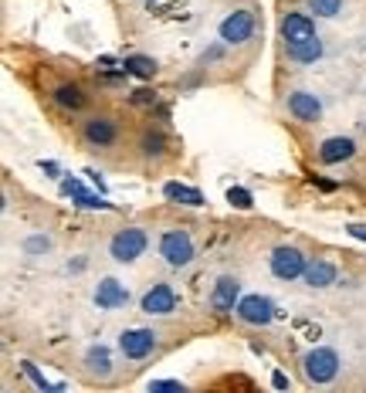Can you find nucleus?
<instances>
[{
    "mask_svg": "<svg viewBox=\"0 0 366 393\" xmlns=\"http://www.w3.org/2000/svg\"><path fill=\"white\" fill-rule=\"evenodd\" d=\"M305 377L312 380V383H333L336 373H339V353L329 346H316L305 353Z\"/></svg>",
    "mask_w": 366,
    "mask_h": 393,
    "instance_id": "obj_1",
    "label": "nucleus"
},
{
    "mask_svg": "<svg viewBox=\"0 0 366 393\" xmlns=\"http://www.w3.org/2000/svg\"><path fill=\"white\" fill-rule=\"evenodd\" d=\"M160 255L167 258L170 268H187V265L194 261V241H190V234L180 231V227L163 231V238H160Z\"/></svg>",
    "mask_w": 366,
    "mask_h": 393,
    "instance_id": "obj_2",
    "label": "nucleus"
},
{
    "mask_svg": "<svg viewBox=\"0 0 366 393\" xmlns=\"http://www.w3.org/2000/svg\"><path fill=\"white\" fill-rule=\"evenodd\" d=\"M146 244H150V238H146L143 227H122V231H116V238L109 241V251H112L116 261L129 265V261H136L146 251Z\"/></svg>",
    "mask_w": 366,
    "mask_h": 393,
    "instance_id": "obj_3",
    "label": "nucleus"
},
{
    "mask_svg": "<svg viewBox=\"0 0 366 393\" xmlns=\"http://www.w3.org/2000/svg\"><path fill=\"white\" fill-rule=\"evenodd\" d=\"M268 265H272V275L274 278H282V282H292V278H302L305 268H309V261L299 248H289V244H282V248H274L272 258H268Z\"/></svg>",
    "mask_w": 366,
    "mask_h": 393,
    "instance_id": "obj_4",
    "label": "nucleus"
},
{
    "mask_svg": "<svg viewBox=\"0 0 366 393\" xmlns=\"http://www.w3.org/2000/svg\"><path fill=\"white\" fill-rule=\"evenodd\" d=\"M234 316L248 322V326H268L274 319V305L265 295H241V302L234 309Z\"/></svg>",
    "mask_w": 366,
    "mask_h": 393,
    "instance_id": "obj_5",
    "label": "nucleus"
},
{
    "mask_svg": "<svg viewBox=\"0 0 366 393\" xmlns=\"http://www.w3.org/2000/svg\"><path fill=\"white\" fill-rule=\"evenodd\" d=\"M221 41L224 45H244L255 31V14L251 11H231L224 21H221Z\"/></svg>",
    "mask_w": 366,
    "mask_h": 393,
    "instance_id": "obj_6",
    "label": "nucleus"
},
{
    "mask_svg": "<svg viewBox=\"0 0 366 393\" xmlns=\"http://www.w3.org/2000/svg\"><path fill=\"white\" fill-rule=\"evenodd\" d=\"M119 349L126 360H146L156 349V333L152 329H126L119 336Z\"/></svg>",
    "mask_w": 366,
    "mask_h": 393,
    "instance_id": "obj_7",
    "label": "nucleus"
},
{
    "mask_svg": "<svg viewBox=\"0 0 366 393\" xmlns=\"http://www.w3.org/2000/svg\"><path fill=\"white\" fill-rule=\"evenodd\" d=\"M82 133H85V143L102 150V146H112L119 139V126H116V119H109V116H92V119H85Z\"/></svg>",
    "mask_w": 366,
    "mask_h": 393,
    "instance_id": "obj_8",
    "label": "nucleus"
},
{
    "mask_svg": "<svg viewBox=\"0 0 366 393\" xmlns=\"http://www.w3.org/2000/svg\"><path fill=\"white\" fill-rule=\"evenodd\" d=\"M238 302H241V282L231 278V275L217 278V285H214V292H211V309L214 312H234Z\"/></svg>",
    "mask_w": 366,
    "mask_h": 393,
    "instance_id": "obj_9",
    "label": "nucleus"
},
{
    "mask_svg": "<svg viewBox=\"0 0 366 393\" xmlns=\"http://www.w3.org/2000/svg\"><path fill=\"white\" fill-rule=\"evenodd\" d=\"M139 305H143V312H146V316H170V312L177 309V292L160 282V285H152L150 292L143 295V302H139Z\"/></svg>",
    "mask_w": 366,
    "mask_h": 393,
    "instance_id": "obj_10",
    "label": "nucleus"
},
{
    "mask_svg": "<svg viewBox=\"0 0 366 393\" xmlns=\"http://www.w3.org/2000/svg\"><path fill=\"white\" fill-rule=\"evenodd\" d=\"M282 38H285V45H299V41L319 38V34H316V24H312V17H309V14H299V11H292V14L282 17Z\"/></svg>",
    "mask_w": 366,
    "mask_h": 393,
    "instance_id": "obj_11",
    "label": "nucleus"
},
{
    "mask_svg": "<svg viewBox=\"0 0 366 393\" xmlns=\"http://www.w3.org/2000/svg\"><path fill=\"white\" fill-rule=\"evenodd\" d=\"M126 302H129V288L122 285V282H116V278H102V282H99V288H95V305H99V309L116 312V309H122Z\"/></svg>",
    "mask_w": 366,
    "mask_h": 393,
    "instance_id": "obj_12",
    "label": "nucleus"
},
{
    "mask_svg": "<svg viewBox=\"0 0 366 393\" xmlns=\"http://www.w3.org/2000/svg\"><path fill=\"white\" fill-rule=\"evenodd\" d=\"M289 112L299 122H319V116H322L319 95H312V92H292L289 95Z\"/></svg>",
    "mask_w": 366,
    "mask_h": 393,
    "instance_id": "obj_13",
    "label": "nucleus"
},
{
    "mask_svg": "<svg viewBox=\"0 0 366 393\" xmlns=\"http://www.w3.org/2000/svg\"><path fill=\"white\" fill-rule=\"evenodd\" d=\"M353 153H356V139L353 136H329L319 146V160L326 163V167H333V163L353 160Z\"/></svg>",
    "mask_w": 366,
    "mask_h": 393,
    "instance_id": "obj_14",
    "label": "nucleus"
},
{
    "mask_svg": "<svg viewBox=\"0 0 366 393\" xmlns=\"http://www.w3.org/2000/svg\"><path fill=\"white\" fill-rule=\"evenodd\" d=\"M163 196H167L170 204H183V207H204L207 204L197 187H187V183H177V180H170L163 187Z\"/></svg>",
    "mask_w": 366,
    "mask_h": 393,
    "instance_id": "obj_15",
    "label": "nucleus"
},
{
    "mask_svg": "<svg viewBox=\"0 0 366 393\" xmlns=\"http://www.w3.org/2000/svg\"><path fill=\"white\" fill-rule=\"evenodd\" d=\"M336 265H329V261H309V268H305V285L309 288H329L336 285Z\"/></svg>",
    "mask_w": 366,
    "mask_h": 393,
    "instance_id": "obj_16",
    "label": "nucleus"
},
{
    "mask_svg": "<svg viewBox=\"0 0 366 393\" xmlns=\"http://www.w3.org/2000/svg\"><path fill=\"white\" fill-rule=\"evenodd\" d=\"M292 61H299V65H312V61L322 58V41L319 38H309V41H299V45H285Z\"/></svg>",
    "mask_w": 366,
    "mask_h": 393,
    "instance_id": "obj_17",
    "label": "nucleus"
},
{
    "mask_svg": "<svg viewBox=\"0 0 366 393\" xmlns=\"http://www.w3.org/2000/svg\"><path fill=\"white\" fill-rule=\"evenodd\" d=\"M51 99H55V106L68 109V112H78V109L85 106V92L78 89V85H68V82L51 92Z\"/></svg>",
    "mask_w": 366,
    "mask_h": 393,
    "instance_id": "obj_18",
    "label": "nucleus"
},
{
    "mask_svg": "<svg viewBox=\"0 0 366 393\" xmlns=\"http://www.w3.org/2000/svg\"><path fill=\"white\" fill-rule=\"evenodd\" d=\"M139 153H143V156H163V153H167L163 129H146V133L139 136Z\"/></svg>",
    "mask_w": 366,
    "mask_h": 393,
    "instance_id": "obj_19",
    "label": "nucleus"
},
{
    "mask_svg": "<svg viewBox=\"0 0 366 393\" xmlns=\"http://www.w3.org/2000/svg\"><path fill=\"white\" fill-rule=\"evenodd\" d=\"M122 68H126L129 75H136V78H152L156 75V61L146 58V55H129V58H122Z\"/></svg>",
    "mask_w": 366,
    "mask_h": 393,
    "instance_id": "obj_20",
    "label": "nucleus"
},
{
    "mask_svg": "<svg viewBox=\"0 0 366 393\" xmlns=\"http://www.w3.org/2000/svg\"><path fill=\"white\" fill-rule=\"evenodd\" d=\"M85 363H89V370L92 373H99V377H109V370H112L106 346H92L89 353H85Z\"/></svg>",
    "mask_w": 366,
    "mask_h": 393,
    "instance_id": "obj_21",
    "label": "nucleus"
},
{
    "mask_svg": "<svg viewBox=\"0 0 366 393\" xmlns=\"http://www.w3.org/2000/svg\"><path fill=\"white\" fill-rule=\"evenodd\" d=\"M75 204L82 207V211H112V204H109L106 196H95V194H75Z\"/></svg>",
    "mask_w": 366,
    "mask_h": 393,
    "instance_id": "obj_22",
    "label": "nucleus"
},
{
    "mask_svg": "<svg viewBox=\"0 0 366 393\" xmlns=\"http://www.w3.org/2000/svg\"><path fill=\"white\" fill-rule=\"evenodd\" d=\"M228 204L231 207H238V211H251V207H255V196H251V190H244V187H231Z\"/></svg>",
    "mask_w": 366,
    "mask_h": 393,
    "instance_id": "obj_23",
    "label": "nucleus"
},
{
    "mask_svg": "<svg viewBox=\"0 0 366 393\" xmlns=\"http://www.w3.org/2000/svg\"><path fill=\"white\" fill-rule=\"evenodd\" d=\"M309 7L319 17H336L343 11V0H309Z\"/></svg>",
    "mask_w": 366,
    "mask_h": 393,
    "instance_id": "obj_24",
    "label": "nucleus"
},
{
    "mask_svg": "<svg viewBox=\"0 0 366 393\" xmlns=\"http://www.w3.org/2000/svg\"><path fill=\"white\" fill-rule=\"evenodd\" d=\"M21 366H24V373H28V377L34 380V387H38V390H45V393L61 390V383H48V380L41 377V373H38V366H34V363H21Z\"/></svg>",
    "mask_w": 366,
    "mask_h": 393,
    "instance_id": "obj_25",
    "label": "nucleus"
},
{
    "mask_svg": "<svg viewBox=\"0 0 366 393\" xmlns=\"http://www.w3.org/2000/svg\"><path fill=\"white\" fill-rule=\"evenodd\" d=\"M24 251H28V255H45V251H51V238H45V234H30L28 241H24Z\"/></svg>",
    "mask_w": 366,
    "mask_h": 393,
    "instance_id": "obj_26",
    "label": "nucleus"
},
{
    "mask_svg": "<svg viewBox=\"0 0 366 393\" xmlns=\"http://www.w3.org/2000/svg\"><path fill=\"white\" fill-rule=\"evenodd\" d=\"M150 393H183V383L180 380H152Z\"/></svg>",
    "mask_w": 366,
    "mask_h": 393,
    "instance_id": "obj_27",
    "label": "nucleus"
},
{
    "mask_svg": "<svg viewBox=\"0 0 366 393\" xmlns=\"http://www.w3.org/2000/svg\"><path fill=\"white\" fill-rule=\"evenodd\" d=\"M129 102H133V106H156V92H150V89H136L133 95H129Z\"/></svg>",
    "mask_w": 366,
    "mask_h": 393,
    "instance_id": "obj_28",
    "label": "nucleus"
},
{
    "mask_svg": "<svg viewBox=\"0 0 366 393\" xmlns=\"http://www.w3.org/2000/svg\"><path fill=\"white\" fill-rule=\"evenodd\" d=\"M61 194H65V196H75V194H82V183H78V180H72V177H68V180H61Z\"/></svg>",
    "mask_w": 366,
    "mask_h": 393,
    "instance_id": "obj_29",
    "label": "nucleus"
},
{
    "mask_svg": "<svg viewBox=\"0 0 366 393\" xmlns=\"http://www.w3.org/2000/svg\"><path fill=\"white\" fill-rule=\"evenodd\" d=\"M85 177L95 183V190H99V194H106V180H102V173H99V170H85Z\"/></svg>",
    "mask_w": 366,
    "mask_h": 393,
    "instance_id": "obj_30",
    "label": "nucleus"
},
{
    "mask_svg": "<svg viewBox=\"0 0 366 393\" xmlns=\"http://www.w3.org/2000/svg\"><path fill=\"white\" fill-rule=\"evenodd\" d=\"M346 231H350V234L356 238V241H366V224H350Z\"/></svg>",
    "mask_w": 366,
    "mask_h": 393,
    "instance_id": "obj_31",
    "label": "nucleus"
},
{
    "mask_svg": "<svg viewBox=\"0 0 366 393\" xmlns=\"http://www.w3.org/2000/svg\"><path fill=\"white\" fill-rule=\"evenodd\" d=\"M272 387H274V390H289V377H285V373H274Z\"/></svg>",
    "mask_w": 366,
    "mask_h": 393,
    "instance_id": "obj_32",
    "label": "nucleus"
},
{
    "mask_svg": "<svg viewBox=\"0 0 366 393\" xmlns=\"http://www.w3.org/2000/svg\"><path fill=\"white\" fill-rule=\"evenodd\" d=\"M41 170H45L48 177H58V163H51V160H41Z\"/></svg>",
    "mask_w": 366,
    "mask_h": 393,
    "instance_id": "obj_33",
    "label": "nucleus"
},
{
    "mask_svg": "<svg viewBox=\"0 0 366 393\" xmlns=\"http://www.w3.org/2000/svg\"><path fill=\"white\" fill-rule=\"evenodd\" d=\"M312 183H316L319 190H336V183H333V180H322V177H316V180H312Z\"/></svg>",
    "mask_w": 366,
    "mask_h": 393,
    "instance_id": "obj_34",
    "label": "nucleus"
},
{
    "mask_svg": "<svg viewBox=\"0 0 366 393\" xmlns=\"http://www.w3.org/2000/svg\"><path fill=\"white\" fill-rule=\"evenodd\" d=\"M217 55H221V48H211V51H204V58H200V61L207 65V61H214V58H217Z\"/></svg>",
    "mask_w": 366,
    "mask_h": 393,
    "instance_id": "obj_35",
    "label": "nucleus"
},
{
    "mask_svg": "<svg viewBox=\"0 0 366 393\" xmlns=\"http://www.w3.org/2000/svg\"><path fill=\"white\" fill-rule=\"evenodd\" d=\"M99 65H106V68H112V65H116V58H112V55H102V58H99Z\"/></svg>",
    "mask_w": 366,
    "mask_h": 393,
    "instance_id": "obj_36",
    "label": "nucleus"
},
{
    "mask_svg": "<svg viewBox=\"0 0 366 393\" xmlns=\"http://www.w3.org/2000/svg\"><path fill=\"white\" fill-rule=\"evenodd\" d=\"M150 4H152V0H150Z\"/></svg>",
    "mask_w": 366,
    "mask_h": 393,
    "instance_id": "obj_37",
    "label": "nucleus"
}]
</instances>
